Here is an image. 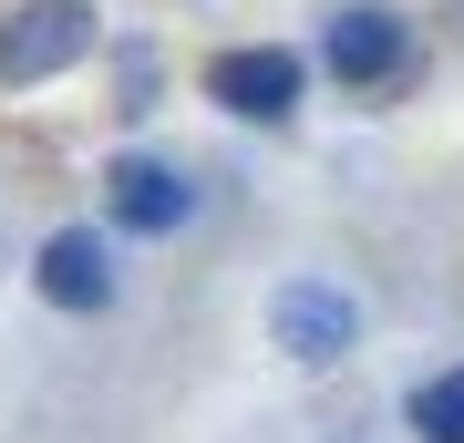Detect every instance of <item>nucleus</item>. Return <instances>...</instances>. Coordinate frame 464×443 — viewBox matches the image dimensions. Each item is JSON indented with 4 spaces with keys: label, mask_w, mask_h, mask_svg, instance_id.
<instances>
[{
    "label": "nucleus",
    "mask_w": 464,
    "mask_h": 443,
    "mask_svg": "<svg viewBox=\"0 0 464 443\" xmlns=\"http://www.w3.org/2000/svg\"><path fill=\"white\" fill-rule=\"evenodd\" d=\"M413 433L423 443H464V371H433L413 392Z\"/></svg>",
    "instance_id": "obj_7"
},
{
    "label": "nucleus",
    "mask_w": 464,
    "mask_h": 443,
    "mask_svg": "<svg viewBox=\"0 0 464 443\" xmlns=\"http://www.w3.org/2000/svg\"><path fill=\"white\" fill-rule=\"evenodd\" d=\"M268 330H279L289 361H310V371H320V361H341V351L362 341V310H351L331 279H289V289H279V310H268Z\"/></svg>",
    "instance_id": "obj_2"
},
{
    "label": "nucleus",
    "mask_w": 464,
    "mask_h": 443,
    "mask_svg": "<svg viewBox=\"0 0 464 443\" xmlns=\"http://www.w3.org/2000/svg\"><path fill=\"white\" fill-rule=\"evenodd\" d=\"M103 186H114V227H134V237H176L186 217H197V186H186L176 165H155V155H124Z\"/></svg>",
    "instance_id": "obj_3"
},
{
    "label": "nucleus",
    "mask_w": 464,
    "mask_h": 443,
    "mask_svg": "<svg viewBox=\"0 0 464 443\" xmlns=\"http://www.w3.org/2000/svg\"><path fill=\"white\" fill-rule=\"evenodd\" d=\"M42 299H63V310H103L114 299V258H103L93 227H63L42 247Z\"/></svg>",
    "instance_id": "obj_5"
},
{
    "label": "nucleus",
    "mask_w": 464,
    "mask_h": 443,
    "mask_svg": "<svg viewBox=\"0 0 464 443\" xmlns=\"http://www.w3.org/2000/svg\"><path fill=\"white\" fill-rule=\"evenodd\" d=\"M93 52V11L83 0H21L0 21V82H52L63 63Z\"/></svg>",
    "instance_id": "obj_1"
},
{
    "label": "nucleus",
    "mask_w": 464,
    "mask_h": 443,
    "mask_svg": "<svg viewBox=\"0 0 464 443\" xmlns=\"http://www.w3.org/2000/svg\"><path fill=\"white\" fill-rule=\"evenodd\" d=\"M207 93L227 103V114H248V124H279L289 103H299V63H289V52H217V63H207Z\"/></svg>",
    "instance_id": "obj_4"
},
{
    "label": "nucleus",
    "mask_w": 464,
    "mask_h": 443,
    "mask_svg": "<svg viewBox=\"0 0 464 443\" xmlns=\"http://www.w3.org/2000/svg\"><path fill=\"white\" fill-rule=\"evenodd\" d=\"M331 72L341 82H392L402 72V21L392 11H341L331 21Z\"/></svg>",
    "instance_id": "obj_6"
}]
</instances>
